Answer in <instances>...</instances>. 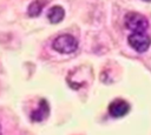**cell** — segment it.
Returning a JSON list of instances; mask_svg holds the SVG:
<instances>
[{"mask_svg": "<svg viewBox=\"0 0 151 135\" xmlns=\"http://www.w3.org/2000/svg\"><path fill=\"white\" fill-rule=\"evenodd\" d=\"M52 48L60 54H71L78 48V40L71 34H61L52 42Z\"/></svg>", "mask_w": 151, "mask_h": 135, "instance_id": "obj_1", "label": "cell"}, {"mask_svg": "<svg viewBox=\"0 0 151 135\" xmlns=\"http://www.w3.org/2000/svg\"><path fill=\"white\" fill-rule=\"evenodd\" d=\"M124 23H125L126 28L132 31V32H145L149 27L147 19L137 12L127 13L125 15Z\"/></svg>", "mask_w": 151, "mask_h": 135, "instance_id": "obj_2", "label": "cell"}, {"mask_svg": "<svg viewBox=\"0 0 151 135\" xmlns=\"http://www.w3.org/2000/svg\"><path fill=\"white\" fill-rule=\"evenodd\" d=\"M129 45L138 53H144L151 45V39L145 32H132L127 38Z\"/></svg>", "mask_w": 151, "mask_h": 135, "instance_id": "obj_3", "label": "cell"}, {"mask_svg": "<svg viewBox=\"0 0 151 135\" xmlns=\"http://www.w3.org/2000/svg\"><path fill=\"white\" fill-rule=\"evenodd\" d=\"M130 112V104L123 99H116L109 104V113L112 117H123Z\"/></svg>", "mask_w": 151, "mask_h": 135, "instance_id": "obj_4", "label": "cell"}, {"mask_svg": "<svg viewBox=\"0 0 151 135\" xmlns=\"http://www.w3.org/2000/svg\"><path fill=\"white\" fill-rule=\"evenodd\" d=\"M48 114H50V104L45 99H41L39 102V107L31 113L29 117L33 122H40L44 119H46Z\"/></svg>", "mask_w": 151, "mask_h": 135, "instance_id": "obj_5", "label": "cell"}, {"mask_svg": "<svg viewBox=\"0 0 151 135\" xmlns=\"http://www.w3.org/2000/svg\"><path fill=\"white\" fill-rule=\"evenodd\" d=\"M65 16V11L61 6H53L47 12V19L51 23H59Z\"/></svg>", "mask_w": 151, "mask_h": 135, "instance_id": "obj_6", "label": "cell"}, {"mask_svg": "<svg viewBox=\"0 0 151 135\" xmlns=\"http://www.w3.org/2000/svg\"><path fill=\"white\" fill-rule=\"evenodd\" d=\"M42 7H44V1L42 0H34L29 4V6L27 8V14L32 18L38 16L41 13Z\"/></svg>", "mask_w": 151, "mask_h": 135, "instance_id": "obj_7", "label": "cell"}, {"mask_svg": "<svg viewBox=\"0 0 151 135\" xmlns=\"http://www.w3.org/2000/svg\"><path fill=\"white\" fill-rule=\"evenodd\" d=\"M143 1H146V2H150L151 0H143Z\"/></svg>", "mask_w": 151, "mask_h": 135, "instance_id": "obj_8", "label": "cell"}, {"mask_svg": "<svg viewBox=\"0 0 151 135\" xmlns=\"http://www.w3.org/2000/svg\"><path fill=\"white\" fill-rule=\"evenodd\" d=\"M0 135H1V124H0Z\"/></svg>", "mask_w": 151, "mask_h": 135, "instance_id": "obj_9", "label": "cell"}]
</instances>
